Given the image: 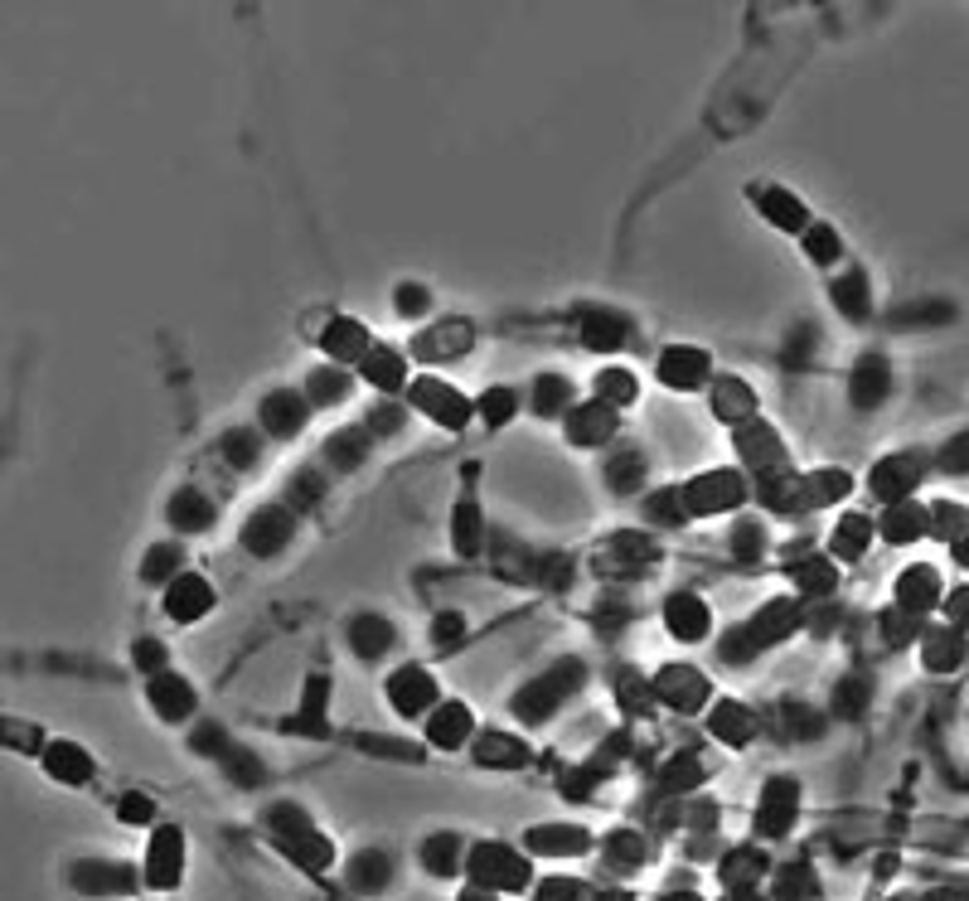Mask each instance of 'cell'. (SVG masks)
<instances>
[{
  "instance_id": "1",
  "label": "cell",
  "mask_w": 969,
  "mask_h": 901,
  "mask_svg": "<svg viewBox=\"0 0 969 901\" xmlns=\"http://www.w3.org/2000/svg\"><path fill=\"white\" fill-rule=\"evenodd\" d=\"M577 684H582V664L567 659V664H558V669H548L543 679H533V684L514 698V713L524 717V722H543V717L558 708V698H567Z\"/></svg>"
},
{
  "instance_id": "2",
  "label": "cell",
  "mask_w": 969,
  "mask_h": 901,
  "mask_svg": "<svg viewBox=\"0 0 969 901\" xmlns=\"http://www.w3.org/2000/svg\"><path fill=\"white\" fill-rule=\"evenodd\" d=\"M470 877H475L480 887H509V892H519V887L529 882V863L514 858V853L500 848V843H480V848L470 853Z\"/></svg>"
},
{
  "instance_id": "3",
  "label": "cell",
  "mask_w": 969,
  "mask_h": 901,
  "mask_svg": "<svg viewBox=\"0 0 969 901\" xmlns=\"http://www.w3.org/2000/svg\"><path fill=\"white\" fill-rule=\"evenodd\" d=\"M180 863H185L180 829H156V839L146 848V877H151V887H175L180 882Z\"/></svg>"
},
{
  "instance_id": "4",
  "label": "cell",
  "mask_w": 969,
  "mask_h": 901,
  "mask_svg": "<svg viewBox=\"0 0 969 901\" xmlns=\"http://www.w3.org/2000/svg\"><path fill=\"white\" fill-rule=\"evenodd\" d=\"M684 499H688L693 514H708V509H722V504H737V499H742V485H737L732 470H713V475L693 480V485L684 490Z\"/></svg>"
},
{
  "instance_id": "5",
  "label": "cell",
  "mask_w": 969,
  "mask_h": 901,
  "mask_svg": "<svg viewBox=\"0 0 969 901\" xmlns=\"http://www.w3.org/2000/svg\"><path fill=\"white\" fill-rule=\"evenodd\" d=\"M388 693H393L398 713H403V717H417V713H427V708H432V698H437V684H432V674H427V669H403V674L388 684Z\"/></svg>"
},
{
  "instance_id": "6",
  "label": "cell",
  "mask_w": 969,
  "mask_h": 901,
  "mask_svg": "<svg viewBox=\"0 0 969 901\" xmlns=\"http://www.w3.org/2000/svg\"><path fill=\"white\" fill-rule=\"evenodd\" d=\"M412 403L422 407V412H432V417H441L446 427H461L466 422V398H456L446 383H437V378H422L417 388H412Z\"/></svg>"
},
{
  "instance_id": "7",
  "label": "cell",
  "mask_w": 969,
  "mask_h": 901,
  "mask_svg": "<svg viewBox=\"0 0 969 901\" xmlns=\"http://www.w3.org/2000/svg\"><path fill=\"white\" fill-rule=\"evenodd\" d=\"M214 606V591L204 577H175V587L165 591V611L175 616V621H194V616H204Z\"/></svg>"
},
{
  "instance_id": "8",
  "label": "cell",
  "mask_w": 969,
  "mask_h": 901,
  "mask_svg": "<svg viewBox=\"0 0 969 901\" xmlns=\"http://www.w3.org/2000/svg\"><path fill=\"white\" fill-rule=\"evenodd\" d=\"M703 693H708V684H703L693 669H684V664H674V669L659 674V698H669V703L684 708V713H693V708L703 703Z\"/></svg>"
},
{
  "instance_id": "9",
  "label": "cell",
  "mask_w": 969,
  "mask_h": 901,
  "mask_svg": "<svg viewBox=\"0 0 969 901\" xmlns=\"http://www.w3.org/2000/svg\"><path fill=\"white\" fill-rule=\"evenodd\" d=\"M790 814H795V785H790V780H776V785L761 795L756 824H761V834H785V829H790Z\"/></svg>"
},
{
  "instance_id": "10",
  "label": "cell",
  "mask_w": 969,
  "mask_h": 901,
  "mask_svg": "<svg viewBox=\"0 0 969 901\" xmlns=\"http://www.w3.org/2000/svg\"><path fill=\"white\" fill-rule=\"evenodd\" d=\"M664 616H669V630H674L679 640H698V635H708V606H703L698 596H669Z\"/></svg>"
},
{
  "instance_id": "11",
  "label": "cell",
  "mask_w": 969,
  "mask_h": 901,
  "mask_svg": "<svg viewBox=\"0 0 969 901\" xmlns=\"http://www.w3.org/2000/svg\"><path fill=\"white\" fill-rule=\"evenodd\" d=\"M151 703L160 708V717L180 722V717L194 708V693H189L185 679H175V674H156V679H151Z\"/></svg>"
},
{
  "instance_id": "12",
  "label": "cell",
  "mask_w": 969,
  "mask_h": 901,
  "mask_svg": "<svg viewBox=\"0 0 969 901\" xmlns=\"http://www.w3.org/2000/svg\"><path fill=\"white\" fill-rule=\"evenodd\" d=\"M44 766H49L59 780H68V785H83V780L93 776L88 751H78L73 742H54V746H49V751H44Z\"/></svg>"
},
{
  "instance_id": "13",
  "label": "cell",
  "mask_w": 969,
  "mask_h": 901,
  "mask_svg": "<svg viewBox=\"0 0 969 901\" xmlns=\"http://www.w3.org/2000/svg\"><path fill=\"white\" fill-rule=\"evenodd\" d=\"M703 373H708V359H703L698 349H669V354L659 359V378L674 383V388H693Z\"/></svg>"
},
{
  "instance_id": "14",
  "label": "cell",
  "mask_w": 969,
  "mask_h": 901,
  "mask_svg": "<svg viewBox=\"0 0 969 901\" xmlns=\"http://www.w3.org/2000/svg\"><path fill=\"white\" fill-rule=\"evenodd\" d=\"M286 538H291V519L282 509H262L248 529V548L252 553H272V548H282Z\"/></svg>"
},
{
  "instance_id": "15",
  "label": "cell",
  "mask_w": 969,
  "mask_h": 901,
  "mask_svg": "<svg viewBox=\"0 0 969 901\" xmlns=\"http://www.w3.org/2000/svg\"><path fill=\"white\" fill-rule=\"evenodd\" d=\"M466 732H470V713L461 708V703H446L432 722H427V737L437 746H461L466 742Z\"/></svg>"
},
{
  "instance_id": "16",
  "label": "cell",
  "mask_w": 969,
  "mask_h": 901,
  "mask_svg": "<svg viewBox=\"0 0 969 901\" xmlns=\"http://www.w3.org/2000/svg\"><path fill=\"white\" fill-rule=\"evenodd\" d=\"M349 640H354V650L359 654H383L388 645H393V625L388 621H378V616H359V621L349 625Z\"/></svg>"
},
{
  "instance_id": "17",
  "label": "cell",
  "mask_w": 969,
  "mask_h": 901,
  "mask_svg": "<svg viewBox=\"0 0 969 901\" xmlns=\"http://www.w3.org/2000/svg\"><path fill=\"white\" fill-rule=\"evenodd\" d=\"M582 340L592 344V349H616V344L626 340V325H621L611 311H592L587 320H582Z\"/></svg>"
},
{
  "instance_id": "18",
  "label": "cell",
  "mask_w": 969,
  "mask_h": 901,
  "mask_svg": "<svg viewBox=\"0 0 969 901\" xmlns=\"http://www.w3.org/2000/svg\"><path fill=\"white\" fill-rule=\"evenodd\" d=\"M170 519H175V529H209L214 524V509H209V499L185 490V495H175L170 504Z\"/></svg>"
},
{
  "instance_id": "19",
  "label": "cell",
  "mask_w": 969,
  "mask_h": 901,
  "mask_svg": "<svg viewBox=\"0 0 969 901\" xmlns=\"http://www.w3.org/2000/svg\"><path fill=\"white\" fill-rule=\"evenodd\" d=\"M567 432H572V441H601V436H611V407L596 403V407H582V412H572Z\"/></svg>"
},
{
  "instance_id": "20",
  "label": "cell",
  "mask_w": 969,
  "mask_h": 901,
  "mask_svg": "<svg viewBox=\"0 0 969 901\" xmlns=\"http://www.w3.org/2000/svg\"><path fill=\"white\" fill-rule=\"evenodd\" d=\"M529 848L533 853H582L587 848V834L582 829H533Z\"/></svg>"
},
{
  "instance_id": "21",
  "label": "cell",
  "mask_w": 969,
  "mask_h": 901,
  "mask_svg": "<svg viewBox=\"0 0 969 901\" xmlns=\"http://www.w3.org/2000/svg\"><path fill=\"white\" fill-rule=\"evenodd\" d=\"M349 882H354L359 892H378V887L388 882V858H383V853H359V858L349 863Z\"/></svg>"
},
{
  "instance_id": "22",
  "label": "cell",
  "mask_w": 969,
  "mask_h": 901,
  "mask_svg": "<svg viewBox=\"0 0 969 901\" xmlns=\"http://www.w3.org/2000/svg\"><path fill=\"white\" fill-rule=\"evenodd\" d=\"M282 848L296 858V863H301V868H311V872H320L325 863H330V843L320 839L315 829H311V834H301V839H286Z\"/></svg>"
},
{
  "instance_id": "23",
  "label": "cell",
  "mask_w": 969,
  "mask_h": 901,
  "mask_svg": "<svg viewBox=\"0 0 969 901\" xmlns=\"http://www.w3.org/2000/svg\"><path fill=\"white\" fill-rule=\"evenodd\" d=\"M223 766H228V776L238 780L243 790H252V785H262V780H267L262 761H257V756H248L243 746H228V751H223Z\"/></svg>"
},
{
  "instance_id": "24",
  "label": "cell",
  "mask_w": 969,
  "mask_h": 901,
  "mask_svg": "<svg viewBox=\"0 0 969 901\" xmlns=\"http://www.w3.org/2000/svg\"><path fill=\"white\" fill-rule=\"evenodd\" d=\"M301 398H291V393H277V398H267L262 407V417H267V427L272 432H296V422H301Z\"/></svg>"
},
{
  "instance_id": "25",
  "label": "cell",
  "mask_w": 969,
  "mask_h": 901,
  "mask_svg": "<svg viewBox=\"0 0 969 901\" xmlns=\"http://www.w3.org/2000/svg\"><path fill=\"white\" fill-rule=\"evenodd\" d=\"M480 761L485 766H524L529 751H524V742H514V737H485L480 742Z\"/></svg>"
},
{
  "instance_id": "26",
  "label": "cell",
  "mask_w": 969,
  "mask_h": 901,
  "mask_svg": "<svg viewBox=\"0 0 969 901\" xmlns=\"http://www.w3.org/2000/svg\"><path fill=\"white\" fill-rule=\"evenodd\" d=\"M713 732H718L722 742H747L751 737V717L737 708V703H718V713H713Z\"/></svg>"
},
{
  "instance_id": "27",
  "label": "cell",
  "mask_w": 969,
  "mask_h": 901,
  "mask_svg": "<svg viewBox=\"0 0 969 901\" xmlns=\"http://www.w3.org/2000/svg\"><path fill=\"white\" fill-rule=\"evenodd\" d=\"M596 393H601V403L606 407H626L635 403V378L621 369H606L601 378H596Z\"/></svg>"
},
{
  "instance_id": "28",
  "label": "cell",
  "mask_w": 969,
  "mask_h": 901,
  "mask_svg": "<svg viewBox=\"0 0 969 901\" xmlns=\"http://www.w3.org/2000/svg\"><path fill=\"white\" fill-rule=\"evenodd\" d=\"M73 882L88 887V892H122V887H131V877L122 868H73Z\"/></svg>"
},
{
  "instance_id": "29",
  "label": "cell",
  "mask_w": 969,
  "mask_h": 901,
  "mask_svg": "<svg viewBox=\"0 0 969 901\" xmlns=\"http://www.w3.org/2000/svg\"><path fill=\"white\" fill-rule=\"evenodd\" d=\"M456 853H461V843L451 839V834L422 843V863H427L432 872H456Z\"/></svg>"
},
{
  "instance_id": "30",
  "label": "cell",
  "mask_w": 969,
  "mask_h": 901,
  "mask_svg": "<svg viewBox=\"0 0 969 901\" xmlns=\"http://www.w3.org/2000/svg\"><path fill=\"white\" fill-rule=\"evenodd\" d=\"M325 349H330L335 359H349V354H359V349H364V330H359V325H349V320H340V325L325 335Z\"/></svg>"
},
{
  "instance_id": "31",
  "label": "cell",
  "mask_w": 969,
  "mask_h": 901,
  "mask_svg": "<svg viewBox=\"0 0 969 901\" xmlns=\"http://www.w3.org/2000/svg\"><path fill=\"white\" fill-rule=\"evenodd\" d=\"M640 853H645V843L635 839V834H611V843H606L611 868H640Z\"/></svg>"
},
{
  "instance_id": "32",
  "label": "cell",
  "mask_w": 969,
  "mask_h": 901,
  "mask_svg": "<svg viewBox=\"0 0 969 901\" xmlns=\"http://www.w3.org/2000/svg\"><path fill=\"white\" fill-rule=\"evenodd\" d=\"M718 412H722V417H742V412H751L747 383H737V378L718 383Z\"/></svg>"
},
{
  "instance_id": "33",
  "label": "cell",
  "mask_w": 969,
  "mask_h": 901,
  "mask_svg": "<svg viewBox=\"0 0 969 901\" xmlns=\"http://www.w3.org/2000/svg\"><path fill=\"white\" fill-rule=\"evenodd\" d=\"M369 378L378 388H398L403 383V359L398 354H369Z\"/></svg>"
},
{
  "instance_id": "34",
  "label": "cell",
  "mask_w": 969,
  "mask_h": 901,
  "mask_svg": "<svg viewBox=\"0 0 969 901\" xmlns=\"http://www.w3.org/2000/svg\"><path fill=\"white\" fill-rule=\"evenodd\" d=\"M456 548H461V553H475V548H480V514H475L470 504L456 509Z\"/></svg>"
},
{
  "instance_id": "35",
  "label": "cell",
  "mask_w": 969,
  "mask_h": 901,
  "mask_svg": "<svg viewBox=\"0 0 969 901\" xmlns=\"http://www.w3.org/2000/svg\"><path fill=\"white\" fill-rule=\"evenodd\" d=\"M538 901H587V892H582V882H572V877H548V882L538 887Z\"/></svg>"
},
{
  "instance_id": "36",
  "label": "cell",
  "mask_w": 969,
  "mask_h": 901,
  "mask_svg": "<svg viewBox=\"0 0 969 901\" xmlns=\"http://www.w3.org/2000/svg\"><path fill=\"white\" fill-rule=\"evenodd\" d=\"M340 393H344L340 373H330V369L311 373V398H315V403H340Z\"/></svg>"
},
{
  "instance_id": "37",
  "label": "cell",
  "mask_w": 969,
  "mask_h": 901,
  "mask_svg": "<svg viewBox=\"0 0 969 901\" xmlns=\"http://www.w3.org/2000/svg\"><path fill=\"white\" fill-rule=\"evenodd\" d=\"M882 388H887V378H882V369H877V364H868V369L858 373V383H853L858 403H868V407H873L877 398H882Z\"/></svg>"
},
{
  "instance_id": "38",
  "label": "cell",
  "mask_w": 969,
  "mask_h": 901,
  "mask_svg": "<svg viewBox=\"0 0 969 901\" xmlns=\"http://www.w3.org/2000/svg\"><path fill=\"white\" fill-rule=\"evenodd\" d=\"M766 214L781 218V223H790V228H795V223L805 218V214H800V204H795L790 194H781V189H771V194H766Z\"/></svg>"
},
{
  "instance_id": "39",
  "label": "cell",
  "mask_w": 969,
  "mask_h": 901,
  "mask_svg": "<svg viewBox=\"0 0 969 901\" xmlns=\"http://www.w3.org/2000/svg\"><path fill=\"white\" fill-rule=\"evenodd\" d=\"M902 591H907V606H921V601L936 596V577L931 572H911L907 582H902Z\"/></svg>"
},
{
  "instance_id": "40",
  "label": "cell",
  "mask_w": 969,
  "mask_h": 901,
  "mask_svg": "<svg viewBox=\"0 0 969 901\" xmlns=\"http://www.w3.org/2000/svg\"><path fill=\"white\" fill-rule=\"evenodd\" d=\"M756 872H761V858H756V853H737V858H732V863L722 868V877H727V882L737 887V882H751Z\"/></svg>"
},
{
  "instance_id": "41",
  "label": "cell",
  "mask_w": 969,
  "mask_h": 901,
  "mask_svg": "<svg viewBox=\"0 0 969 901\" xmlns=\"http://www.w3.org/2000/svg\"><path fill=\"white\" fill-rule=\"evenodd\" d=\"M635 480H640V456H616L611 461V485L616 490H630Z\"/></svg>"
},
{
  "instance_id": "42",
  "label": "cell",
  "mask_w": 969,
  "mask_h": 901,
  "mask_svg": "<svg viewBox=\"0 0 969 901\" xmlns=\"http://www.w3.org/2000/svg\"><path fill=\"white\" fill-rule=\"evenodd\" d=\"M228 746L233 742L223 737V727H199V732H194V751H204V756H223Z\"/></svg>"
},
{
  "instance_id": "43",
  "label": "cell",
  "mask_w": 969,
  "mask_h": 901,
  "mask_svg": "<svg viewBox=\"0 0 969 901\" xmlns=\"http://www.w3.org/2000/svg\"><path fill=\"white\" fill-rule=\"evenodd\" d=\"M223 451H228V461H233V466H252V456H257V441H252L248 432H233Z\"/></svg>"
},
{
  "instance_id": "44",
  "label": "cell",
  "mask_w": 969,
  "mask_h": 901,
  "mask_svg": "<svg viewBox=\"0 0 969 901\" xmlns=\"http://www.w3.org/2000/svg\"><path fill=\"white\" fill-rule=\"evenodd\" d=\"M834 296H839V306H844V311H863V306H868V291H863V281H858V277H844Z\"/></svg>"
},
{
  "instance_id": "45",
  "label": "cell",
  "mask_w": 969,
  "mask_h": 901,
  "mask_svg": "<svg viewBox=\"0 0 969 901\" xmlns=\"http://www.w3.org/2000/svg\"><path fill=\"white\" fill-rule=\"evenodd\" d=\"M664 780H669L674 790H684V785H698V780H703V766H698V761H674V766L664 771Z\"/></svg>"
},
{
  "instance_id": "46",
  "label": "cell",
  "mask_w": 969,
  "mask_h": 901,
  "mask_svg": "<svg viewBox=\"0 0 969 901\" xmlns=\"http://www.w3.org/2000/svg\"><path fill=\"white\" fill-rule=\"evenodd\" d=\"M122 819H126V824H151V819H156V805H151V800H141V795H126V800H122Z\"/></svg>"
},
{
  "instance_id": "47",
  "label": "cell",
  "mask_w": 969,
  "mask_h": 901,
  "mask_svg": "<svg viewBox=\"0 0 969 901\" xmlns=\"http://www.w3.org/2000/svg\"><path fill=\"white\" fill-rule=\"evenodd\" d=\"M509 412H514V393H500V388H495V393H485V422H495V427H500Z\"/></svg>"
},
{
  "instance_id": "48",
  "label": "cell",
  "mask_w": 969,
  "mask_h": 901,
  "mask_svg": "<svg viewBox=\"0 0 969 901\" xmlns=\"http://www.w3.org/2000/svg\"><path fill=\"white\" fill-rule=\"evenodd\" d=\"M136 664H141L146 674H165V650H160L156 640H141V645H136Z\"/></svg>"
},
{
  "instance_id": "49",
  "label": "cell",
  "mask_w": 969,
  "mask_h": 901,
  "mask_svg": "<svg viewBox=\"0 0 969 901\" xmlns=\"http://www.w3.org/2000/svg\"><path fill=\"white\" fill-rule=\"evenodd\" d=\"M563 398H567V383H563V378H543V383H538V407H543V412L563 407Z\"/></svg>"
},
{
  "instance_id": "50",
  "label": "cell",
  "mask_w": 969,
  "mask_h": 901,
  "mask_svg": "<svg viewBox=\"0 0 969 901\" xmlns=\"http://www.w3.org/2000/svg\"><path fill=\"white\" fill-rule=\"evenodd\" d=\"M175 562H180V553H175V548H156V553L146 558V567H141V572H146V577H165Z\"/></svg>"
},
{
  "instance_id": "51",
  "label": "cell",
  "mask_w": 969,
  "mask_h": 901,
  "mask_svg": "<svg viewBox=\"0 0 969 901\" xmlns=\"http://www.w3.org/2000/svg\"><path fill=\"white\" fill-rule=\"evenodd\" d=\"M863 538H868V529H863L858 519H848L844 529H839V553H858V548H863Z\"/></svg>"
},
{
  "instance_id": "52",
  "label": "cell",
  "mask_w": 969,
  "mask_h": 901,
  "mask_svg": "<svg viewBox=\"0 0 969 901\" xmlns=\"http://www.w3.org/2000/svg\"><path fill=\"white\" fill-rule=\"evenodd\" d=\"M863 693H868V684H863V679H858V684L848 679V684L839 688V713H858V703H863Z\"/></svg>"
},
{
  "instance_id": "53",
  "label": "cell",
  "mask_w": 969,
  "mask_h": 901,
  "mask_svg": "<svg viewBox=\"0 0 969 901\" xmlns=\"http://www.w3.org/2000/svg\"><path fill=\"white\" fill-rule=\"evenodd\" d=\"M805 248H810V257H834V252H839V248H834V233H829V228H814Z\"/></svg>"
},
{
  "instance_id": "54",
  "label": "cell",
  "mask_w": 969,
  "mask_h": 901,
  "mask_svg": "<svg viewBox=\"0 0 969 901\" xmlns=\"http://www.w3.org/2000/svg\"><path fill=\"white\" fill-rule=\"evenodd\" d=\"M349 436H354V432H340V441L330 446V456H335V461H359V451H364V441H349Z\"/></svg>"
},
{
  "instance_id": "55",
  "label": "cell",
  "mask_w": 969,
  "mask_h": 901,
  "mask_svg": "<svg viewBox=\"0 0 969 901\" xmlns=\"http://www.w3.org/2000/svg\"><path fill=\"white\" fill-rule=\"evenodd\" d=\"M456 635H461V616H441V621H437V640H441V645H451Z\"/></svg>"
},
{
  "instance_id": "56",
  "label": "cell",
  "mask_w": 969,
  "mask_h": 901,
  "mask_svg": "<svg viewBox=\"0 0 969 901\" xmlns=\"http://www.w3.org/2000/svg\"><path fill=\"white\" fill-rule=\"evenodd\" d=\"M398 306H403V311H422V306H427V296L407 286V291H398Z\"/></svg>"
},
{
  "instance_id": "57",
  "label": "cell",
  "mask_w": 969,
  "mask_h": 901,
  "mask_svg": "<svg viewBox=\"0 0 969 901\" xmlns=\"http://www.w3.org/2000/svg\"><path fill=\"white\" fill-rule=\"evenodd\" d=\"M461 901H490V897H485V892H470V897H461Z\"/></svg>"
},
{
  "instance_id": "58",
  "label": "cell",
  "mask_w": 969,
  "mask_h": 901,
  "mask_svg": "<svg viewBox=\"0 0 969 901\" xmlns=\"http://www.w3.org/2000/svg\"><path fill=\"white\" fill-rule=\"evenodd\" d=\"M669 901H698V897H669Z\"/></svg>"
},
{
  "instance_id": "59",
  "label": "cell",
  "mask_w": 969,
  "mask_h": 901,
  "mask_svg": "<svg viewBox=\"0 0 969 901\" xmlns=\"http://www.w3.org/2000/svg\"><path fill=\"white\" fill-rule=\"evenodd\" d=\"M601 901H626V897H601Z\"/></svg>"
}]
</instances>
